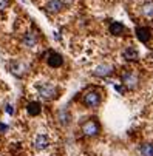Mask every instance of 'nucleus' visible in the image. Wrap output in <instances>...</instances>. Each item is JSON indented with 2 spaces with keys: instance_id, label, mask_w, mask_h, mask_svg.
Wrapping results in <instances>:
<instances>
[{
  "instance_id": "8",
  "label": "nucleus",
  "mask_w": 153,
  "mask_h": 156,
  "mask_svg": "<svg viewBox=\"0 0 153 156\" xmlns=\"http://www.w3.org/2000/svg\"><path fill=\"white\" fill-rule=\"evenodd\" d=\"M33 147L36 151H43L50 147V138L47 135H43V133H39L36 135L34 141H33Z\"/></svg>"
},
{
  "instance_id": "4",
  "label": "nucleus",
  "mask_w": 153,
  "mask_h": 156,
  "mask_svg": "<svg viewBox=\"0 0 153 156\" xmlns=\"http://www.w3.org/2000/svg\"><path fill=\"white\" fill-rule=\"evenodd\" d=\"M80 130H82V135H84V136H87V138H94V136H98L99 133H101V125H99V122H98L94 118H90V119H87V121L82 124Z\"/></svg>"
},
{
  "instance_id": "18",
  "label": "nucleus",
  "mask_w": 153,
  "mask_h": 156,
  "mask_svg": "<svg viewBox=\"0 0 153 156\" xmlns=\"http://www.w3.org/2000/svg\"><path fill=\"white\" fill-rule=\"evenodd\" d=\"M9 5H11V0H0V11L8 9Z\"/></svg>"
},
{
  "instance_id": "12",
  "label": "nucleus",
  "mask_w": 153,
  "mask_h": 156,
  "mask_svg": "<svg viewBox=\"0 0 153 156\" xmlns=\"http://www.w3.org/2000/svg\"><path fill=\"white\" fill-rule=\"evenodd\" d=\"M27 113H28L30 116H33V118L39 116V115L42 113V104L37 102V101L28 102V105H27Z\"/></svg>"
},
{
  "instance_id": "21",
  "label": "nucleus",
  "mask_w": 153,
  "mask_h": 156,
  "mask_svg": "<svg viewBox=\"0 0 153 156\" xmlns=\"http://www.w3.org/2000/svg\"><path fill=\"white\" fill-rule=\"evenodd\" d=\"M6 113H8V115H12V113H14V108H12V105H9V104L6 105Z\"/></svg>"
},
{
  "instance_id": "9",
  "label": "nucleus",
  "mask_w": 153,
  "mask_h": 156,
  "mask_svg": "<svg viewBox=\"0 0 153 156\" xmlns=\"http://www.w3.org/2000/svg\"><path fill=\"white\" fill-rule=\"evenodd\" d=\"M47 63L51 68H60L63 65V57L56 51H48L47 53Z\"/></svg>"
},
{
  "instance_id": "19",
  "label": "nucleus",
  "mask_w": 153,
  "mask_h": 156,
  "mask_svg": "<svg viewBox=\"0 0 153 156\" xmlns=\"http://www.w3.org/2000/svg\"><path fill=\"white\" fill-rule=\"evenodd\" d=\"M60 3L63 5V8H70V6H73L74 0H60Z\"/></svg>"
},
{
  "instance_id": "10",
  "label": "nucleus",
  "mask_w": 153,
  "mask_h": 156,
  "mask_svg": "<svg viewBox=\"0 0 153 156\" xmlns=\"http://www.w3.org/2000/svg\"><path fill=\"white\" fill-rule=\"evenodd\" d=\"M135 33H136V37L141 43H148L151 39V30L148 27H138L135 30Z\"/></svg>"
},
{
  "instance_id": "7",
  "label": "nucleus",
  "mask_w": 153,
  "mask_h": 156,
  "mask_svg": "<svg viewBox=\"0 0 153 156\" xmlns=\"http://www.w3.org/2000/svg\"><path fill=\"white\" fill-rule=\"evenodd\" d=\"M113 71H115V66H113L112 63H101V65H98L96 68L93 70V76L102 77V79H104V77L112 76Z\"/></svg>"
},
{
  "instance_id": "15",
  "label": "nucleus",
  "mask_w": 153,
  "mask_h": 156,
  "mask_svg": "<svg viewBox=\"0 0 153 156\" xmlns=\"http://www.w3.org/2000/svg\"><path fill=\"white\" fill-rule=\"evenodd\" d=\"M108 31H110L112 36H124L125 34V27L121 23V22H113V23H110V27H108Z\"/></svg>"
},
{
  "instance_id": "6",
  "label": "nucleus",
  "mask_w": 153,
  "mask_h": 156,
  "mask_svg": "<svg viewBox=\"0 0 153 156\" xmlns=\"http://www.w3.org/2000/svg\"><path fill=\"white\" fill-rule=\"evenodd\" d=\"M22 45H23L25 48H28V50L37 48V45H39V36H37V33H34V31L25 33V36L22 37Z\"/></svg>"
},
{
  "instance_id": "20",
  "label": "nucleus",
  "mask_w": 153,
  "mask_h": 156,
  "mask_svg": "<svg viewBox=\"0 0 153 156\" xmlns=\"http://www.w3.org/2000/svg\"><path fill=\"white\" fill-rule=\"evenodd\" d=\"M8 125L6 124H2V122H0V133H5V131H8Z\"/></svg>"
},
{
  "instance_id": "2",
  "label": "nucleus",
  "mask_w": 153,
  "mask_h": 156,
  "mask_svg": "<svg viewBox=\"0 0 153 156\" xmlns=\"http://www.w3.org/2000/svg\"><path fill=\"white\" fill-rule=\"evenodd\" d=\"M139 82H141L139 76L133 70H125L121 74V83H122V87L125 88V90H130V91L136 90V88L139 87Z\"/></svg>"
},
{
  "instance_id": "13",
  "label": "nucleus",
  "mask_w": 153,
  "mask_h": 156,
  "mask_svg": "<svg viewBox=\"0 0 153 156\" xmlns=\"http://www.w3.org/2000/svg\"><path fill=\"white\" fill-rule=\"evenodd\" d=\"M57 121L60 122V125H70V122H71V113H70V110H67V108H60L59 111H57Z\"/></svg>"
},
{
  "instance_id": "11",
  "label": "nucleus",
  "mask_w": 153,
  "mask_h": 156,
  "mask_svg": "<svg viewBox=\"0 0 153 156\" xmlns=\"http://www.w3.org/2000/svg\"><path fill=\"white\" fill-rule=\"evenodd\" d=\"M43 8H45V11H47L48 14H53V16H54V14H59L62 9H65L63 5L60 3V0H48Z\"/></svg>"
},
{
  "instance_id": "5",
  "label": "nucleus",
  "mask_w": 153,
  "mask_h": 156,
  "mask_svg": "<svg viewBox=\"0 0 153 156\" xmlns=\"http://www.w3.org/2000/svg\"><path fill=\"white\" fill-rule=\"evenodd\" d=\"M9 71L16 76V77H23L28 71V65L22 60H12L9 63Z\"/></svg>"
},
{
  "instance_id": "14",
  "label": "nucleus",
  "mask_w": 153,
  "mask_h": 156,
  "mask_svg": "<svg viewBox=\"0 0 153 156\" xmlns=\"http://www.w3.org/2000/svg\"><path fill=\"white\" fill-rule=\"evenodd\" d=\"M122 57L125 60H138L139 59V51L135 47H127L122 50Z\"/></svg>"
},
{
  "instance_id": "17",
  "label": "nucleus",
  "mask_w": 153,
  "mask_h": 156,
  "mask_svg": "<svg viewBox=\"0 0 153 156\" xmlns=\"http://www.w3.org/2000/svg\"><path fill=\"white\" fill-rule=\"evenodd\" d=\"M139 156H153V142H144L138 148Z\"/></svg>"
},
{
  "instance_id": "3",
  "label": "nucleus",
  "mask_w": 153,
  "mask_h": 156,
  "mask_svg": "<svg viewBox=\"0 0 153 156\" xmlns=\"http://www.w3.org/2000/svg\"><path fill=\"white\" fill-rule=\"evenodd\" d=\"M101 102H102V94L96 88H91V90L85 91L82 96V104L87 108H98L101 105Z\"/></svg>"
},
{
  "instance_id": "1",
  "label": "nucleus",
  "mask_w": 153,
  "mask_h": 156,
  "mask_svg": "<svg viewBox=\"0 0 153 156\" xmlns=\"http://www.w3.org/2000/svg\"><path fill=\"white\" fill-rule=\"evenodd\" d=\"M36 93L39 94V98H42L43 101H54L59 98V87L54 85L53 82L48 80H40L34 85Z\"/></svg>"
},
{
  "instance_id": "16",
  "label": "nucleus",
  "mask_w": 153,
  "mask_h": 156,
  "mask_svg": "<svg viewBox=\"0 0 153 156\" xmlns=\"http://www.w3.org/2000/svg\"><path fill=\"white\" fill-rule=\"evenodd\" d=\"M139 12L147 17V19H153V2L151 0H147V2H144L139 8Z\"/></svg>"
}]
</instances>
